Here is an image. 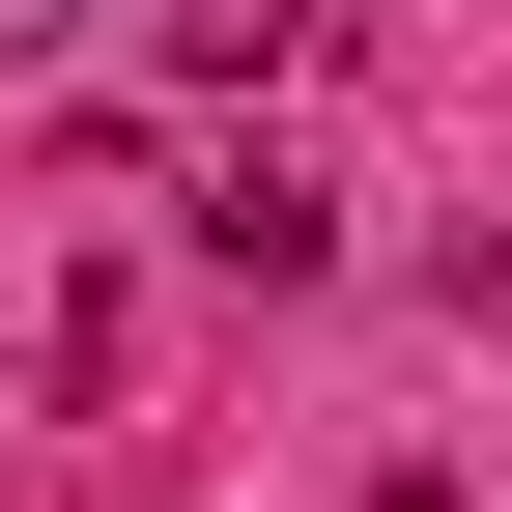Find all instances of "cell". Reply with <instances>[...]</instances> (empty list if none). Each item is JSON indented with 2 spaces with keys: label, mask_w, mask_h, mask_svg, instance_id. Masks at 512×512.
<instances>
[{
  "label": "cell",
  "mask_w": 512,
  "mask_h": 512,
  "mask_svg": "<svg viewBox=\"0 0 512 512\" xmlns=\"http://www.w3.org/2000/svg\"><path fill=\"white\" fill-rule=\"evenodd\" d=\"M57 29H86V0H0V57H57Z\"/></svg>",
  "instance_id": "6da1fadb"
}]
</instances>
